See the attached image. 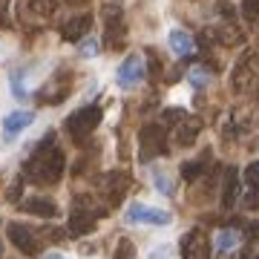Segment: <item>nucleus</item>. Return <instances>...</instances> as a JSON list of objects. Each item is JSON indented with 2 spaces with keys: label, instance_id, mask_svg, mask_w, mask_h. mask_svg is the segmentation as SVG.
I'll list each match as a JSON object with an SVG mask.
<instances>
[{
  "label": "nucleus",
  "instance_id": "10",
  "mask_svg": "<svg viewBox=\"0 0 259 259\" xmlns=\"http://www.w3.org/2000/svg\"><path fill=\"white\" fill-rule=\"evenodd\" d=\"M90 29H93V15H75L61 26V37L69 40V44H81L83 37L90 35Z\"/></svg>",
  "mask_w": 259,
  "mask_h": 259
},
{
  "label": "nucleus",
  "instance_id": "8",
  "mask_svg": "<svg viewBox=\"0 0 259 259\" xmlns=\"http://www.w3.org/2000/svg\"><path fill=\"white\" fill-rule=\"evenodd\" d=\"M182 256L185 259H210V239H207L199 228L190 231L185 239H182Z\"/></svg>",
  "mask_w": 259,
  "mask_h": 259
},
{
  "label": "nucleus",
  "instance_id": "11",
  "mask_svg": "<svg viewBox=\"0 0 259 259\" xmlns=\"http://www.w3.org/2000/svg\"><path fill=\"white\" fill-rule=\"evenodd\" d=\"M101 190L104 196H107V204H121V199H124V193H127V176L124 173H107L101 182Z\"/></svg>",
  "mask_w": 259,
  "mask_h": 259
},
{
  "label": "nucleus",
  "instance_id": "26",
  "mask_svg": "<svg viewBox=\"0 0 259 259\" xmlns=\"http://www.w3.org/2000/svg\"><path fill=\"white\" fill-rule=\"evenodd\" d=\"M81 55L83 58L98 55V40H95V37H83V40H81Z\"/></svg>",
  "mask_w": 259,
  "mask_h": 259
},
{
  "label": "nucleus",
  "instance_id": "28",
  "mask_svg": "<svg viewBox=\"0 0 259 259\" xmlns=\"http://www.w3.org/2000/svg\"><path fill=\"white\" fill-rule=\"evenodd\" d=\"M161 118H164V124H176V127H179V124L187 118V115H185V110H167Z\"/></svg>",
  "mask_w": 259,
  "mask_h": 259
},
{
  "label": "nucleus",
  "instance_id": "32",
  "mask_svg": "<svg viewBox=\"0 0 259 259\" xmlns=\"http://www.w3.org/2000/svg\"><path fill=\"white\" fill-rule=\"evenodd\" d=\"M167 256H170V248H167V245L164 248H156L153 253H150V259H167Z\"/></svg>",
  "mask_w": 259,
  "mask_h": 259
},
{
  "label": "nucleus",
  "instance_id": "37",
  "mask_svg": "<svg viewBox=\"0 0 259 259\" xmlns=\"http://www.w3.org/2000/svg\"><path fill=\"white\" fill-rule=\"evenodd\" d=\"M256 259H259V256H256Z\"/></svg>",
  "mask_w": 259,
  "mask_h": 259
},
{
  "label": "nucleus",
  "instance_id": "14",
  "mask_svg": "<svg viewBox=\"0 0 259 259\" xmlns=\"http://www.w3.org/2000/svg\"><path fill=\"white\" fill-rule=\"evenodd\" d=\"M239 199V173H236V167H228V173H225V187H222V207L231 210L233 204Z\"/></svg>",
  "mask_w": 259,
  "mask_h": 259
},
{
  "label": "nucleus",
  "instance_id": "20",
  "mask_svg": "<svg viewBox=\"0 0 259 259\" xmlns=\"http://www.w3.org/2000/svg\"><path fill=\"white\" fill-rule=\"evenodd\" d=\"M213 35L219 37V44H225V47H236V44H242V32L236 26H222V29H216Z\"/></svg>",
  "mask_w": 259,
  "mask_h": 259
},
{
  "label": "nucleus",
  "instance_id": "23",
  "mask_svg": "<svg viewBox=\"0 0 259 259\" xmlns=\"http://www.w3.org/2000/svg\"><path fill=\"white\" fill-rule=\"evenodd\" d=\"M202 161H187V164H182V176L187 179V182H196V179L202 176Z\"/></svg>",
  "mask_w": 259,
  "mask_h": 259
},
{
  "label": "nucleus",
  "instance_id": "18",
  "mask_svg": "<svg viewBox=\"0 0 259 259\" xmlns=\"http://www.w3.org/2000/svg\"><path fill=\"white\" fill-rule=\"evenodd\" d=\"M107 49H121L127 44V35H124V20H112L107 23Z\"/></svg>",
  "mask_w": 259,
  "mask_h": 259
},
{
  "label": "nucleus",
  "instance_id": "34",
  "mask_svg": "<svg viewBox=\"0 0 259 259\" xmlns=\"http://www.w3.org/2000/svg\"><path fill=\"white\" fill-rule=\"evenodd\" d=\"M6 9H9V0H0V18L6 15Z\"/></svg>",
  "mask_w": 259,
  "mask_h": 259
},
{
  "label": "nucleus",
  "instance_id": "2",
  "mask_svg": "<svg viewBox=\"0 0 259 259\" xmlns=\"http://www.w3.org/2000/svg\"><path fill=\"white\" fill-rule=\"evenodd\" d=\"M256 81H259V49H245L231 72L233 93H248V90L256 87Z\"/></svg>",
  "mask_w": 259,
  "mask_h": 259
},
{
  "label": "nucleus",
  "instance_id": "16",
  "mask_svg": "<svg viewBox=\"0 0 259 259\" xmlns=\"http://www.w3.org/2000/svg\"><path fill=\"white\" fill-rule=\"evenodd\" d=\"M199 133H202V121H199V118H185V121L176 127V144H182V147H190Z\"/></svg>",
  "mask_w": 259,
  "mask_h": 259
},
{
  "label": "nucleus",
  "instance_id": "29",
  "mask_svg": "<svg viewBox=\"0 0 259 259\" xmlns=\"http://www.w3.org/2000/svg\"><path fill=\"white\" fill-rule=\"evenodd\" d=\"M190 83L193 87H204L207 83V72L204 69H190Z\"/></svg>",
  "mask_w": 259,
  "mask_h": 259
},
{
  "label": "nucleus",
  "instance_id": "12",
  "mask_svg": "<svg viewBox=\"0 0 259 259\" xmlns=\"http://www.w3.org/2000/svg\"><path fill=\"white\" fill-rule=\"evenodd\" d=\"M23 213H32V216H44V219H55L58 216V204L47 196H32L26 202H20Z\"/></svg>",
  "mask_w": 259,
  "mask_h": 259
},
{
  "label": "nucleus",
  "instance_id": "21",
  "mask_svg": "<svg viewBox=\"0 0 259 259\" xmlns=\"http://www.w3.org/2000/svg\"><path fill=\"white\" fill-rule=\"evenodd\" d=\"M29 6H32V12L35 15H40V18H49L52 12H55V0H29Z\"/></svg>",
  "mask_w": 259,
  "mask_h": 259
},
{
  "label": "nucleus",
  "instance_id": "19",
  "mask_svg": "<svg viewBox=\"0 0 259 259\" xmlns=\"http://www.w3.org/2000/svg\"><path fill=\"white\" fill-rule=\"evenodd\" d=\"M236 245H239V233L231 231V228H228V231H222L219 236H216V248H219V253H231Z\"/></svg>",
  "mask_w": 259,
  "mask_h": 259
},
{
  "label": "nucleus",
  "instance_id": "9",
  "mask_svg": "<svg viewBox=\"0 0 259 259\" xmlns=\"http://www.w3.org/2000/svg\"><path fill=\"white\" fill-rule=\"evenodd\" d=\"M144 75H147V69H144L141 55H130L127 61L118 66V87L130 90V87H136V83L144 81Z\"/></svg>",
  "mask_w": 259,
  "mask_h": 259
},
{
  "label": "nucleus",
  "instance_id": "24",
  "mask_svg": "<svg viewBox=\"0 0 259 259\" xmlns=\"http://www.w3.org/2000/svg\"><path fill=\"white\" fill-rule=\"evenodd\" d=\"M242 15H245V20H259V0H245Z\"/></svg>",
  "mask_w": 259,
  "mask_h": 259
},
{
  "label": "nucleus",
  "instance_id": "4",
  "mask_svg": "<svg viewBox=\"0 0 259 259\" xmlns=\"http://www.w3.org/2000/svg\"><path fill=\"white\" fill-rule=\"evenodd\" d=\"M167 153V139L161 124H144L139 133V156L141 161H150L153 156H164Z\"/></svg>",
  "mask_w": 259,
  "mask_h": 259
},
{
  "label": "nucleus",
  "instance_id": "33",
  "mask_svg": "<svg viewBox=\"0 0 259 259\" xmlns=\"http://www.w3.org/2000/svg\"><path fill=\"white\" fill-rule=\"evenodd\" d=\"M259 236V222H253V225H248V239H256Z\"/></svg>",
  "mask_w": 259,
  "mask_h": 259
},
{
  "label": "nucleus",
  "instance_id": "3",
  "mask_svg": "<svg viewBox=\"0 0 259 259\" xmlns=\"http://www.w3.org/2000/svg\"><path fill=\"white\" fill-rule=\"evenodd\" d=\"M101 124V107H81L66 118V133L75 141H83L87 136H93V130Z\"/></svg>",
  "mask_w": 259,
  "mask_h": 259
},
{
  "label": "nucleus",
  "instance_id": "15",
  "mask_svg": "<svg viewBox=\"0 0 259 259\" xmlns=\"http://www.w3.org/2000/svg\"><path fill=\"white\" fill-rule=\"evenodd\" d=\"M32 121H35V112L18 110V112H12V115H6V121H3V133H6V136H18L20 130H26Z\"/></svg>",
  "mask_w": 259,
  "mask_h": 259
},
{
  "label": "nucleus",
  "instance_id": "17",
  "mask_svg": "<svg viewBox=\"0 0 259 259\" xmlns=\"http://www.w3.org/2000/svg\"><path fill=\"white\" fill-rule=\"evenodd\" d=\"M170 49H173L176 55H182V58H190L193 49H196V40L187 35L185 29H173V32H170Z\"/></svg>",
  "mask_w": 259,
  "mask_h": 259
},
{
  "label": "nucleus",
  "instance_id": "25",
  "mask_svg": "<svg viewBox=\"0 0 259 259\" xmlns=\"http://www.w3.org/2000/svg\"><path fill=\"white\" fill-rule=\"evenodd\" d=\"M156 187H158V193H164V196H173V182H170V176H164V173H156Z\"/></svg>",
  "mask_w": 259,
  "mask_h": 259
},
{
  "label": "nucleus",
  "instance_id": "6",
  "mask_svg": "<svg viewBox=\"0 0 259 259\" xmlns=\"http://www.w3.org/2000/svg\"><path fill=\"white\" fill-rule=\"evenodd\" d=\"M69 90H72V75L61 69V72H55L47 83H44V87H40L37 101H40V104H61L66 95H69Z\"/></svg>",
  "mask_w": 259,
  "mask_h": 259
},
{
  "label": "nucleus",
  "instance_id": "36",
  "mask_svg": "<svg viewBox=\"0 0 259 259\" xmlns=\"http://www.w3.org/2000/svg\"><path fill=\"white\" fill-rule=\"evenodd\" d=\"M0 253H3V245H0Z\"/></svg>",
  "mask_w": 259,
  "mask_h": 259
},
{
  "label": "nucleus",
  "instance_id": "7",
  "mask_svg": "<svg viewBox=\"0 0 259 259\" xmlns=\"http://www.w3.org/2000/svg\"><path fill=\"white\" fill-rule=\"evenodd\" d=\"M6 233H9L12 245H15L18 250H23L26 256H35L37 250H40V239H37L35 231H32V228H26V225L12 222L9 228H6Z\"/></svg>",
  "mask_w": 259,
  "mask_h": 259
},
{
  "label": "nucleus",
  "instance_id": "1",
  "mask_svg": "<svg viewBox=\"0 0 259 259\" xmlns=\"http://www.w3.org/2000/svg\"><path fill=\"white\" fill-rule=\"evenodd\" d=\"M64 153L55 144H44L35 156L23 164V179H29L32 185H58L64 176Z\"/></svg>",
  "mask_w": 259,
  "mask_h": 259
},
{
  "label": "nucleus",
  "instance_id": "31",
  "mask_svg": "<svg viewBox=\"0 0 259 259\" xmlns=\"http://www.w3.org/2000/svg\"><path fill=\"white\" fill-rule=\"evenodd\" d=\"M147 55H150V78L156 81L158 78V58H156V52H147Z\"/></svg>",
  "mask_w": 259,
  "mask_h": 259
},
{
  "label": "nucleus",
  "instance_id": "35",
  "mask_svg": "<svg viewBox=\"0 0 259 259\" xmlns=\"http://www.w3.org/2000/svg\"><path fill=\"white\" fill-rule=\"evenodd\" d=\"M47 259H64V256H58V253H49V256Z\"/></svg>",
  "mask_w": 259,
  "mask_h": 259
},
{
  "label": "nucleus",
  "instance_id": "27",
  "mask_svg": "<svg viewBox=\"0 0 259 259\" xmlns=\"http://www.w3.org/2000/svg\"><path fill=\"white\" fill-rule=\"evenodd\" d=\"M115 259H136V256H133V242L121 239L118 248H115Z\"/></svg>",
  "mask_w": 259,
  "mask_h": 259
},
{
  "label": "nucleus",
  "instance_id": "13",
  "mask_svg": "<svg viewBox=\"0 0 259 259\" xmlns=\"http://www.w3.org/2000/svg\"><path fill=\"white\" fill-rule=\"evenodd\" d=\"M95 228V213L93 210H72L69 213V233L72 236H87Z\"/></svg>",
  "mask_w": 259,
  "mask_h": 259
},
{
  "label": "nucleus",
  "instance_id": "30",
  "mask_svg": "<svg viewBox=\"0 0 259 259\" xmlns=\"http://www.w3.org/2000/svg\"><path fill=\"white\" fill-rule=\"evenodd\" d=\"M219 15H222L225 20H233V6L228 0H219Z\"/></svg>",
  "mask_w": 259,
  "mask_h": 259
},
{
  "label": "nucleus",
  "instance_id": "22",
  "mask_svg": "<svg viewBox=\"0 0 259 259\" xmlns=\"http://www.w3.org/2000/svg\"><path fill=\"white\" fill-rule=\"evenodd\" d=\"M242 179H245V185H248L250 190H259V164H256V161L245 167V173H242Z\"/></svg>",
  "mask_w": 259,
  "mask_h": 259
},
{
  "label": "nucleus",
  "instance_id": "5",
  "mask_svg": "<svg viewBox=\"0 0 259 259\" xmlns=\"http://www.w3.org/2000/svg\"><path fill=\"white\" fill-rule=\"evenodd\" d=\"M130 225H156V228H164V225L173 222V216L167 210H158V207H147L141 202H133L127 207V216H124Z\"/></svg>",
  "mask_w": 259,
  "mask_h": 259
}]
</instances>
